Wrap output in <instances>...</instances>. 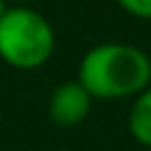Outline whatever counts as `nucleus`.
Listing matches in <instances>:
<instances>
[{
    "instance_id": "5",
    "label": "nucleus",
    "mask_w": 151,
    "mask_h": 151,
    "mask_svg": "<svg viewBox=\"0 0 151 151\" xmlns=\"http://www.w3.org/2000/svg\"><path fill=\"white\" fill-rule=\"evenodd\" d=\"M123 12H127L130 17L134 19H144V21H151V0H116Z\"/></svg>"
},
{
    "instance_id": "1",
    "label": "nucleus",
    "mask_w": 151,
    "mask_h": 151,
    "mask_svg": "<svg viewBox=\"0 0 151 151\" xmlns=\"http://www.w3.org/2000/svg\"><path fill=\"white\" fill-rule=\"evenodd\" d=\"M76 80L92 99L137 97L151 85V59L132 42H99L83 54Z\"/></svg>"
},
{
    "instance_id": "2",
    "label": "nucleus",
    "mask_w": 151,
    "mask_h": 151,
    "mask_svg": "<svg viewBox=\"0 0 151 151\" xmlns=\"http://www.w3.org/2000/svg\"><path fill=\"white\" fill-rule=\"evenodd\" d=\"M54 45V28L40 12L14 5L0 17V59L12 68H40L52 57Z\"/></svg>"
},
{
    "instance_id": "3",
    "label": "nucleus",
    "mask_w": 151,
    "mask_h": 151,
    "mask_svg": "<svg viewBox=\"0 0 151 151\" xmlns=\"http://www.w3.org/2000/svg\"><path fill=\"white\" fill-rule=\"evenodd\" d=\"M92 109V94L78 83V80H68L61 83L47 104L50 118L59 125V127H73L78 123H83L87 118Z\"/></svg>"
},
{
    "instance_id": "6",
    "label": "nucleus",
    "mask_w": 151,
    "mask_h": 151,
    "mask_svg": "<svg viewBox=\"0 0 151 151\" xmlns=\"http://www.w3.org/2000/svg\"><path fill=\"white\" fill-rule=\"evenodd\" d=\"M5 9H7V0H0V17L5 14Z\"/></svg>"
},
{
    "instance_id": "4",
    "label": "nucleus",
    "mask_w": 151,
    "mask_h": 151,
    "mask_svg": "<svg viewBox=\"0 0 151 151\" xmlns=\"http://www.w3.org/2000/svg\"><path fill=\"white\" fill-rule=\"evenodd\" d=\"M127 130L137 144L151 149V85L134 97L127 113Z\"/></svg>"
},
{
    "instance_id": "7",
    "label": "nucleus",
    "mask_w": 151,
    "mask_h": 151,
    "mask_svg": "<svg viewBox=\"0 0 151 151\" xmlns=\"http://www.w3.org/2000/svg\"><path fill=\"white\" fill-rule=\"evenodd\" d=\"M14 2H31V0H14Z\"/></svg>"
}]
</instances>
